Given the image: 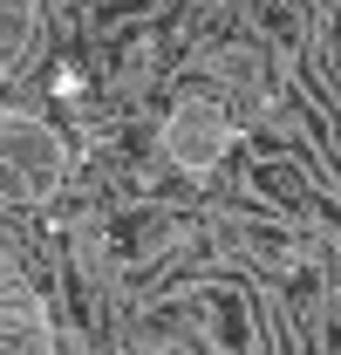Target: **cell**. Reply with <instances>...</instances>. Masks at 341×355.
Masks as SVG:
<instances>
[{"label": "cell", "mask_w": 341, "mask_h": 355, "mask_svg": "<svg viewBox=\"0 0 341 355\" xmlns=\"http://www.w3.org/2000/svg\"><path fill=\"white\" fill-rule=\"evenodd\" d=\"M69 178V144L35 110H0V205H48Z\"/></svg>", "instance_id": "6da1fadb"}, {"label": "cell", "mask_w": 341, "mask_h": 355, "mask_svg": "<svg viewBox=\"0 0 341 355\" xmlns=\"http://www.w3.org/2000/svg\"><path fill=\"white\" fill-rule=\"evenodd\" d=\"M232 150V116H225V103L218 96H177L164 116V157L177 171L205 178L218 171V157Z\"/></svg>", "instance_id": "7a4b0ae2"}, {"label": "cell", "mask_w": 341, "mask_h": 355, "mask_svg": "<svg viewBox=\"0 0 341 355\" xmlns=\"http://www.w3.org/2000/svg\"><path fill=\"white\" fill-rule=\"evenodd\" d=\"M0 355H62L48 301L35 294V280L21 273L7 246H0Z\"/></svg>", "instance_id": "3957f363"}, {"label": "cell", "mask_w": 341, "mask_h": 355, "mask_svg": "<svg viewBox=\"0 0 341 355\" xmlns=\"http://www.w3.org/2000/svg\"><path fill=\"white\" fill-rule=\"evenodd\" d=\"M42 42V0H0V83Z\"/></svg>", "instance_id": "277c9868"}]
</instances>
